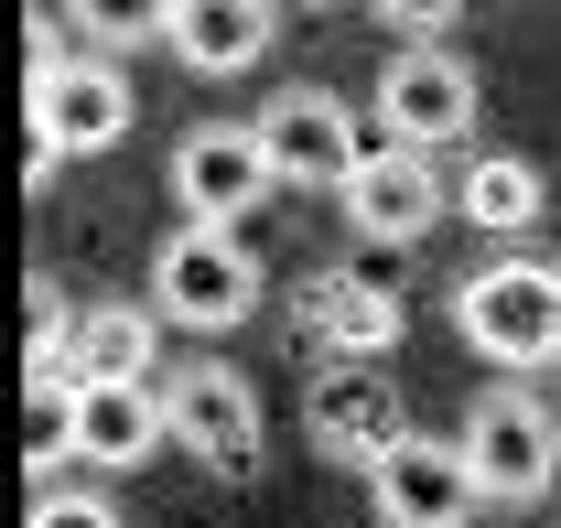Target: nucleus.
Instances as JSON below:
<instances>
[{
    "mask_svg": "<svg viewBox=\"0 0 561 528\" xmlns=\"http://www.w3.org/2000/svg\"><path fill=\"white\" fill-rule=\"evenodd\" d=\"M22 55H33V87L76 66V55H66V0H44V11H22Z\"/></svg>",
    "mask_w": 561,
    "mask_h": 528,
    "instance_id": "20",
    "label": "nucleus"
},
{
    "mask_svg": "<svg viewBox=\"0 0 561 528\" xmlns=\"http://www.w3.org/2000/svg\"><path fill=\"white\" fill-rule=\"evenodd\" d=\"M280 33V0H173V55L195 76H249Z\"/></svg>",
    "mask_w": 561,
    "mask_h": 528,
    "instance_id": "14",
    "label": "nucleus"
},
{
    "mask_svg": "<svg viewBox=\"0 0 561 528\" xmlns=\"http://www.w3.org/2000/svg\"><path fill=\"white\" fill-rule=\"evenodd\" d=\"M302 345H313V367L324 356H400V291L389 280H367V269H324V280H302Z\"/></svg>",
    "mask_w": 561,
    "mask_h": 528,
    "instance_id": "12",
    "label": "nucleus"
},
{
    "mask_svg": "<svg viewBox=\"0 0 561 528\" xmlns=\"http://www.w3.org/2000/svg\"><path fill=\"white\" fill-rule=\"evenodd\" d=\"M151 302H87L76 313V378H151Z\"/></svg>",
    "mask_w": 561,
    "mask_h": 528,
    "instance_id": "16",
    "label": "nucleus"
},
{
    "mask_svg": "<svg viewBox=\"0 0 561 528\" xmlns=\"http://www.w3.org/2000/svg\"><path fill=\"white\" fill-rule=\"evenodd\" d=\"M130 119L140 97L119 76V55H76L66 76L33 87V140H55V151H108V140H130Z\"/></svg>",
    "mask_w": 561,
    "mask_h": 528,
    "instance_id": "11",
    "label": "nucleus"
},
{
    "mask_svg": "<svg viewBox=\"0 0 561 528\" xmlns=\"http://www.w3.org/2000/svg\"><path fill=\"white\" fill-rule=\"evenodd\" d=\"M465 474L486 485V507H529V496H551V474H561V410L529 378H496L476 410H465Z\"/></svg>",
    "mask_w": 561,
    "mask_h": 528,
    "instance_id": "2",
    "label": "nucleus"
},
{
    "mask_svg": "<svg viewBox=\"0 0 561 528\" xmlns=\"http://www.w3.org/2000/svg\"><path fill=\"white\" fill-rule=\"evenodd\" d=\"M476 66L454 55V44H400L389 66H378V119L389 140H411V151H454V140H476Z\"/></svg>",
    "mask_w": 561,
    "mask_h": 528,
    "instance_id": "6",
    "label": "nucleus"
},
{
    "mask_svg": "<svg viewBox=\"0 0 561 528\" xmlns=\"http://www.w3.org/2000/svg\"><path fill=\"white\" fill-rule=\"evenodd\" d=\"M260 151H271V173H280V195L291 184H324V195H346V173L367 162V140H356L346 119V97L335 87H280V97H260Z\"/></svg>",
    "mask_w": 561,
    "mask_h": 528,
    "instance_id": "8",
    "label": "nucleus"
},
{
    "mask_svg": "<svg viewBox=\"0 0 561 528\" xmlns=\"http://www.w3.org/2000/svg\"><path fill=\"white\" fill-rule=\"evenodd\" d=\"M400 44H454V22H465V0H367Z\"/></svg>",
    "mask_w": 561,
    "mask_h": 528,
    "instance_id": "19",
    "label": "nucleus"
},
{
    "mask_svg": "<svg viewBox=\"0 0 561 528\" xmlns=\"http://www.w3.org/2000/svg\"><path fill=\"white\" fill-rule=\"evenodd\" d=\"M540 205H551V184H540V162H518V151H476V162L454 173V216L486 227V238H529Z\"/></svg>",
    "mask_w": 561,
    "mask_h": 528,
    "instance_id": "15",
    "label": "nucleus"
},
{
    "mask_svg": "<svg viewBox=\"0 0 561 528\" xmlns=\"http://www.w3.org/2000/svg\"><path fill=\"white\" fill-rule=\"evenodd\" d=\"M151 313L184 334H227L260 313V260L238 249V227H184L173 216V238L151 249Z\"/></svg>",
    "mask_w": 561,
    "mask_h": 528,
    "instance_id": "3",
    "label": "nucleus"
},
{
    "mask_svg": "<svg viewBox=\"0 0 561 528\" xmlns=\"http://www.w3.org/2000/svg\"><path fill=\"white\" fill-rule=\"evenodd\" d=\"M302 432H313V454H335V463H378L411 432L400 378H389L378 356H324V367L302 378Z\"/></svg>",
    "mask_w": 561,
    "mask_h": 528,
    "instance_id": "4",
    "label": "nucleus"
},
{
    "mask_svg": "<svg viewBox=\"0 0 561 528\" xmlns=\"http://www.w3.org/2000/svg\"><path fill=\"white\" fill-rule=\"evenodd\" d=\"M454 334L507 378H551L561 367V260L496 249L486 269H465L454 280Z\"/></svg>",
    "mask_w": 561,
    "mask_h": 528,
    "instance_id": "1",
    "label": "nucleus"
},
{
    "mask_svg": "<svg viewBox=\"0 0 561 528\" xmlns=\"http://www.w3.org/2000/svg\"><path fill=\"white\" fill-rule=\"evenodd\" d=\"M66 22L87 33V55H140V44H173V0H66Z\"/></svg>",
    "mask_w": 561,
    "mask_h": 528,
    "instance_id": "17",
    "label": "nucleus"
},
{
    "mask_svg": "<svg viewBox=\"0 0 561 528\" xmlns=\"http://www.w3.org/2000/svg\"><path fill=\"white\" fill-rule=\"evenodd\" d=\"M22 528H119V507H108V485H33Z\"/></svg>",
    "mask_w": 561,
    "mask_h": 528,
    "instance_id": "18",
    "label": "nucleus"
},
{
    "mask_svg": "<svg viewBox=\"0 0 561 528\" xmlns=\"http://www.w3.org/2000/svg\"><path fill=\"white\" fill-rule=\"evenodd\" d=\"M367 496H378L389 528H476L486 518V485L465 474V443H432V432H400L367 463Z\"/></svg>",
    "mask_w": 561,
    "mask_h": 528,
    "instance_id": "9",
    "label": "nucleus"
},
{
    "mask_svg": "<svg viewBox=\"0 0 561 528\" xmlns=\"http://www.w3.org/2000/svg\"><path fill=\"white\" fill-rule=\"evenodd\" d=\"M162 410H173V443H195V463H216L227 485L260 474V389L227 356H184L162 378Z\"/></svg>",
    "mask_w": 561,
    "mask_h": 528,
    "instance_id": "5",
    "label": "nucleus"
},
{
    "mask_svg": "<svg viewBox=\"0 0 561 528\" xmlns=\"http://www.w3.org/2000/svg\"><path fill=\"white\" fill-rule=\"evenodd\" d=\"M346 227L356 238H378V249H411V238H432L443 227V205H454V184L432 173V151H411V140H378L367 162L346 173Z\"/></svg>",
    "mask_w": 561,
    "mask_h": 528,
    "instance_id": "10",
    "label": "nucleus"
},
{
    "mask_svg": "<svg viewBox=\"0 0 561 528\" xmlns=\"http://www.w3.org/2000/svg\"><path fill=\"white\" fill-rule=\"evenodd\" d=\"M173 443V410L151 378H87L76 389V463H98V474H130Z\"/></svg>",
    "mask_w": 561,
    "mask_h": 528,
    "instance_id": "13",
    "label": "nucleus"
},
{
    "mask_svg": "<svg viewBox=\"0 0 561 528\" xmlns=\"http://www.w3.org/2000/svg\"><path fill=\"white\" fill-rule=\"evenodd\" d=\"M162 184H173V216H184V227H238L260 195H280V173H271V151H260L249 119H206V130H184Z\"/></svg>",
    "mask_w": 561,
    "mask_h": 528,
    "instance_id": "7",
    "label": "nucleus"
}]
</instances>
